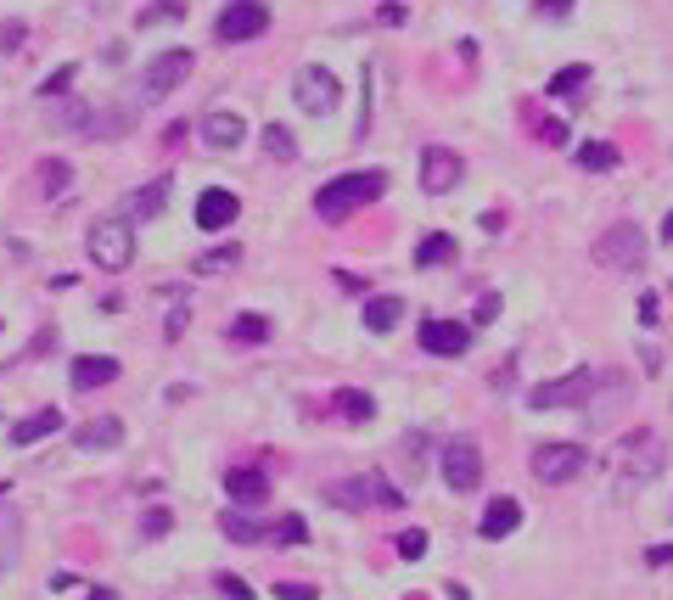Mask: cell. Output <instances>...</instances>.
Returning <instances> with one entry per match:
<instances>
[{
  "instance_id": "cell-42",
  "label": "cell",
  "mask_w": 673,
  "mask_h": 600,
  "mask_svg": "<svg viewBox=\"0 0 673 600\" xmlns=\"http://www.w3.org/2000/svg\"><path fill=\"white\" fill-rule=\"evenodd\" d=\"M219 589H225L230 600H253V584H242V578H219Z\"/></svg>"
},
{
  "instance_id": "cell-44",
  "label": "cell",
  "mask_w": 673,
  "mask_h": 600,
  "mask_svg": "<svg viewBox=\"0 0 673 600\" xmlns=\"http://www.w3.org/2000/svg\"><path fill=\"white\" fill-rule=\"evenodd\" d=\"M533 6H539L545 17H567V12H573V0H533Z\"/></svg>"
},
{
  "instance_id": "cell-19",
  "label": "cell",
  "mask_w": 673,
  "mask_h": 600,
  "mask_svg": "<svg viewBox=\"0 0 673 600\" xmlns=\"http://www.w3.org/2000/svg\"><path fill=\"white\" fill-rule=\"evenodd\" d=\"M522 528V505H516V494H500V500H488L483 522H477V533L483 539H505V533Z\"/></svg>"
},
{
  "instance_id": "cell-35",
  "label": "cell",
  "mask_w": 673,
  "mask_h": 600,
  "mask_svg": "<svg viewBox=\"0 0 673 600\" xmlns=\"http://www.w3.org/2000/svg\"><path fill=\"white\" fill-rule=\"evenodd\" d=\"M264 152H270V158H281V163L298 158V141H292V129H287V124H270V129H264Z\"/></svg>"
},
{
  "instance_id": "cell-7",
  "label": "cell",
  "mask_w": 673,
  "mask_h": 600,
  "mask_svg": "<svg viewBox=\"0 0 673 600\" xmlns=\"http://www.w3.org/2000/svg\"><path fill=\"white\" fill-rule=\"evenodd\" d=\"M589 393H595V371H589V365H578V371H567V376L539 382L528 393V404H533V410H561V404H589Z\"/></svg>"
},
{
  "instance_id": "cell-5",
  "label": "cell",
  "mask_w": 673,
  "mask_h": 600,
  "mask_svg": "<svg viewBox=\"0 0 673 600\" xmlns=\"http://www.w3.org/2000/svg\"><path fill=\"white\" fill-rule=\"evenodd\" d=\"M595 264H606V270H640L645 264V230L640 225H612V230H601V242H595Z\"/></svg>"
},
{
  "instance_id": "cell-28",
  "label": "cell",
  "mask_w": 673,
  "mask_h": 600,
  "mask_svg": "<svg viewBox=\"0 0 673 600\" xmlns=\"http://www.w3.org/2000/svg\"><path fill=\"white\" fill-rule=\"evenodd\" d=\"M404 320V298H371L365 303V331H393Z\"/></svg>"
},
{
  "instance_id": "cell-11",
  "label": "cell",
  "mask_w": 673,
  "mask_h": 600,
  "mask_svg": "<svg viewBox=\"0 0 673 600\" xmlns=\"http://www.w3.org/2000/svg\"><path fill=\"white\" fill-rule=\"evenodd\" d=\"M444 483L455 488V494H472V488L483 483V455H477L472 438H449L444 443Z\"/></svg>"
},
{
  "instance_id": "cell-47",
  "label": "cell",
  "mask_w": 673,
  "mask_h": 600,
  "mask_svg": "<svg viewBox=\"0 0 673 600\" xmlns=\"http://www.w3.org/2000/svg\"><path fill=\"white\" fill-rule=\"evenodd\" d=\"M640 320H645V326L657 320V292H645V298H640Z\"/></svg>"
},
{
  "instance_id": "cell-27",
  "label": "cell",
  "mask_w": 673,
  "mask_h": 600,
  "mask_svg": "<svg viewBox=\"0 0 673 600\" xmlns=\"http://www.w3.org/2000/svg\"><path fill=\"white\" fill-rule=\"evenodd\" d=\"M449 258H455V236H444V230L421 236V247H416V264H421V270H438V264H449Z\"/></svg>"
},
{
  "instance_id": "cell-36",
  "label": "cell",
  "mask_w": 673,
  "mask_h": 600,
  "mask_svg": "<svg viewBox=\"0 0 673 600\" xmlns=\"http://www.w3.org/2000/svg\"><path fill=\"white\" fill-rule=\"evenodd\" d=\"M584 85H589V68H584V62H573V68H561L556 79H550V96H578Z\"/></svg>"
},
{
  "instance_id": "cell-10",
  "label": "cell",
  "mask_w": 673,
  "mask_h": 600,
  "mask_svg": "<svg viewBox=\"0 0 673 600\" xmlns=\"http://www.w3.org/2000/svg\"><path fill=\"white\" fill-rule=\"evenodd\" d=\"M337 73H326V68H303L298 79H292V101H298L309 118H326V113H337Z\"/></svg>"
},
{
  "instance_id": "cell-6",
  "label": "cell",
  "mask_w": 673,
  "mask_h": 600,
  "mask_svg": "<svg viewBox=\"0 0 673 600\" xmlns=\"http://www.w3.org/2000/svg\"><path fill=\"white\" fill-rule=\"evenodd\" d=\"M191 68H197V57H191L186 45H174V51L152 57V62H146V73H141V96L158 101V96H169V90H180L191 79Z\"/></svg>"
},
{
  "instance_id": "cell-17",
  "label": "cell",
  "mask_w": 673,
  "mask_h": 600,
  "mask_svg": "<svg viewBox=\"0 0 673 600\" xmlns=\"http://www.w3.org/2000/svg\"><path fill=\"white\" fill-rule=\"evenodd\" d=\"M225 494L236 505H264V500H270V477L258 472V466H230V472H225Z\"/></svg>"
},
{
  "instance_id": "cell-33",
  "label": "cell",
  "mask_w": 673,
  "mask_h": 600,
  "mask_svg": "<svg viewBox=\"0 0 673 600\" xmlns=\"http://www.w3.org/2000/svg\"><path fill=\"white\" fill-rule=\"evenodd\" d=\"M186 17V0H152L141 12V29H158V23H180Z\"/></svg>"
},
{
  "instance_id": "cell-13",
  "label": "cell",
  "mask_w": 673,
  "mask_h": 600,
  "mask_svg": "<svg viewBox=\"0 0 673 600\" xmlns=\"http://www.w3.org/2000/svg\"><path fill=\"white\" fill-rule=\"evenodd\" d=\"M421 348L438 359H455L472 348V326H460V320H421Z\"/></svg>"
},
{
  "instance_id": "cell-15",
  "label": "cell",
  "mask_w": 673,
  "mask_h": 600,
  "mask_svg": "<svg viewBox=\"0 0 673 600\" xmlns=\"http://www.w3.org/2000/svg\"><path fill=\"white\" fill-rule=\"evenodd\" d=\"M236 214H242V202H236V191H225V186H208V191L197 197V225H202V230L236 225Z\"/></svg>"
},
{
  "instance_id": "cell-43",
  "label": "cell",
  "mask_w": 673,
  "mask_h": 600,
  "mask_svg": "<svg viewBox=\"0 0 673 600\" xmlns=\"http://www.w3.org/2000/svg\"><path fill=\"white\" fill-rule=\"evenodd\" d=\"M12 45H23V23H0V51H12Z\"/></svg>"
},
{
  "instance_id": "cell-30",
  "label": "cell",
  "mask_w": 673,
  "mask_h": 600,
  "mask_svg": "<svg viewBox=\"0 0 673 600\" xmlns=\"http://www.w3.org/2000/svg\"><path fill=\"white\" fill-rule=\"evenodd\" d=\"M230 343H242V348L270 343V320H264V315H236V320H230Z\"/></svg>"
},
{
  "instance_id": "cell-22",
  "label": "cell",
  "mask_w": 673,
  "mask_h": 600,
  "mask_svg": "<svg viewBox=\"0 0 673 600\" xmlns=\"http://www.w3.org/2000/svg\"><path fill=\"white\" fill-rule=\"evenodd\" d=\"M51 432H62V415L57 410H34V415H23L6 438L17 443V449H29V443H40V438H51Z\"/></svg>"
},
{
  "instance_id": "cell-16",
  "label": "cell",
  "mask_w": 673,
  "mask_h": 600,
  "mask_svg": "<svg viewBox=\"0 0 673 600\" xmlns=\"http://www.w3.org/2000/svg\"><path fill=\"white\" fill-rule=\"evenodd\" d=\"M197 135H202V146H214V152H230V146H242V141H247V118H236V113H202Z\"/></svg>"
},
{
  "instance_id": "cell-41",
  "label": "cell",
  "mask_w": 673,
  "mask_h": 600,
  "mask_svg": "<svg viewBox=\"0 0 673 600\" xmlns=\"http://www.w3.org/2000/svg\"><path fill=\"white\" fill-rule=\"evenodd\" d=\"M275 595H281V600H315L320 589L315 584H275Z\"/></svg>"
},
{
  "instance_id": "cell-9",
  "label": "cell",
  "mask_w": 673,
  "mask_h": 600,
  "mask_svg": "<svg viewBox=\"0 0 673 600\" xmlns=\"http://www.w3.org/2000/svg\"><path fill=\"white\" fill-rule=\"evenodd\" d=\"M584 466H589L584 443H539L533 449V477L539 483H573Z\"/></svg>"
},
{
  "instance_id": "cell-23",
  "label": "cell",
  "mask_w": 673,
  "mask_h": 600,
  "mask_svg": "<svg viewBox=\"0 0 673 600\" xmlns=\"http://www.w3.org/2000/svg\"><path fill=\"white\" fill-rule=\"evenodd\" d=\"M34 186H40V197H68L73 191V163L68 158H45L40 169H34Z\"/></svg>"
},
{
  "instance_id": "cell-38",
  "label": "cell",
  "mask_w": 673,
  "mask_h": 600,
  "mask_svg": "<svg viewBox=\"0 0 673 600\" xmlns=\"http://www.w3.org/2000/svg\"><path fill=\"white\" fill-rule=\"evenodd\" d=\"M399 556H404V561H421V556H427V533H421V528L399 533Z\"/></svg>"
},
{
  "instance_id": "cell-45",
  "label": "cell",
  "mask_w": 673,
  "mask_h": 600,
  "mask_svg": "<svg viewBox=\"0 0 673 600\" xmlns=\"http://www.w3.org/2000/svg\"><path fill=\"white\" fill-rule=\"evenodd\" d=\"M180 337H186V303L169 315V343H180Z\"/></svg>"
},
{
  "instance_id": "cell-48",
  "label": "cell",
  "mask_w": 673,
  "mask_h": 600,
  "mask_svg": "<svg viewBox=\"0 0 673 600\" xmlns=\"http://www.w3.org/2000/svg\"><path fill=\"white\" fill-rule=\"evenodd\" d=\"M85 6H90V12H113L118 0H85Z\"/></svg>"
},
{
  "instance_id": "cell-25",
  "label": "cell",
  "mask_w": 673,
  "mask_h": 600,
  "mask_svg": "<svg viewBox=\"0 0 673 600\" xmlns=\"http://www.w3.org/2000/svg\"><path fill=\"white\" fill-rule=\"evenodd\" d=\"M337 415L354 421V427H365V421L376 415V399L365 393V387H337Z\"/></svg>"
},
{
  "instance_id": "cell-12",
  "label": "cell",
  "mask_w": 673,
  "mask_h": 600,
  "mask_svg": "<svg viewBox=\"0 0 673 600\" xmlns=\"http://www.w3.org/2000/svg\"><path fill=\"white\" fill-rule=\"evenodd\" d=\"M460 174H466L460 152H449V146H427V152H421V191H427V197H444V191H455Z\"/></svg>"
},
{
  "instance_id": "cell-21",
  "label": "cell",
  "mask_w": 673,
  "mask_h": 600,
  "mask_svg": "<svg viewBox=\"0 0 673 600\" xmlns=\"http://www.w3.org/2000/svg\"><path fill=\"white\" fill-rule=\"evenodd\" d=\"M163 202H169V180H152V186H135L124 197V219H158Z\"/></svg>"
},
{
  "instance_id": "cell-31",
  "label": "cell",
  "mask_w": 673,
  "mask_h": 600,
  "mask_svg": "<svg viewBox=\"0 0 673 600\" xmlns=\"http://www.w3.org/2000/svg\"><path fill=\"white\" fill-rule=\"evenodd\" d=\"M578 169H589V174L617 169V146L612 141H584V146H578Z\"/></svg>"
},
{
  "instance_id": "cell-24",
  "label": "cell",
  "mask_w": 673,
  "mask_h": 600,
  "mask_svg": "<svg viewBox=\"0 0 673 600\" xmlns=\"http://www.w3.org/2000/svg\"><path fill=\"white\" fill-rule=\"evenodd\" d=\"M129 129H135V113H129V107H113V113H90L85 135L90 141H113V135H129Z\"/></svg>"
},
{
  "instance_id": "cell-1",
  "label": "cell",
  "mask_w": 673,
  "mask_h": 600,
  "mask_svg": "<svg viewBox=\"0 0 673 600\" xmlns=\"http://www.w3.org/2000/svg\"><path fill=\"white\" fill-rule=\"evenodd\" d=\"M612 477H617V494L629 500L640 483H651V477H662V466H668V443H662V432H623V438L612 443Z\"/></svg>"
},
{
  "instance_id": "cell-2",
  "label": "cell",
  "mask_w": 673,
  "mask_h": 600,
  "mask_svg": "<svg viewBox=\"0 0 673 600\" xmlns=\"http://www.w3.org/2000/svg\"><path fill=\"white\" fill-rule=\"evenodd\" d=\"M382 191H387V174L382 169L337 174V180H326V186L315 191V214L326 219V225H337V219H348V214H359V208L382 202Z\"/></svg>"
},
{
  "instance_id": "cell-49",
  "label": "cell",
  "mask_w": 673,
  "mask_h": 600,
  "mask_svg": "<svg viewBox=\"0 0 673 600\" xmlns=\"http://www.w3.org/2000/svg\"><path fill=\"white\" fill-rule=\"evenodd\" d=\"M662 242H673V214H668V219H662Z\"/></svg>"
},
{
  "instance_id": "cell-37",
  "label": "cell",
  "mask_w": 673,
  "mask_h": 600,
  "mask_svg": "<svg viewBox=\"0 0 673 600\" xmlns=\"http://www.w3.org/2000/svg\"><path fill=\"white\" fill-rule=\"evenodd\" d=\"M270 539H275V544H303V539H309V522L292 511V516H281V522L270 528Z\"/></svg>"
},
{
  "instance_id": "cell-46",
  "label": "cell",
  "mask_w": 673,
  "mask_h": 600,
  "mask_svg": "<svg viewBox=\"0 0 673 600\" xmlns=\"http://www.w3.org/2000/svg\"><path fill=\"white\" fill-rule=\"evenodd\" d=\"M645 561H651V567H668V561H673V544H657V550H645Z\"/></svg>"
},
{
  "instance_id": "cell-20",
  "label": "cell",
  "mask_w": 673,
  "mask_h": 600,
  "mask_svg": "<svg viewBox=\"0 0 673 600\" xmlns=\"http://www.w3.org/2000/svg\"><path fill=\"white\" fill-rule=\"evenodd\" d=\"M73 443L79 449H118L124 443V421L118 415H96V421H85V427L73 432Z\"/></svg>"
},
{
  "instance_id": "cell-3",
  "label": "cell",
  "mask_w": 673,
  "mask_h": 600,
  "mask_svg": "<svg viewBox=\"0 0 673 600\" xmlns=\"http://www.w3.org/2000/svg\"><path fill=\"white\" fill-rule=\"evenodd\" d=\"M90 258H96L101 270H129L135 264V219L101 214L90 225Z\"/></svg>"
},
{
  "instance_id": "cell-40",
  "label": "cell",
  "mask_w": 673,
  "mask_h": 600,
  "mask_svg": "<svg viewBox=\"0 0 673 600\" xmlns=\"http://www.w3.org/2000/svg\"><path fill=\"white\" fill-rule=\"evenodd\" d=\"M169 528H174L169 511H146V516H141V533H146V539H163Z\"/></svg>"
},
{
  "instance_id": "cell-29",
  "label": "cell",
  "mask_w": 673,
  "mask_h": 600,
  "mask_svg": "<svg viewBox=\"0 0 673 600\" xmlns=\"http://www.w3.org/2000/svg\"><path fill=\"white\" fill-rule=\"evenodd\" d=\"M219 528H225V539H236V544L270 539V528H264V522H253V516H242V511H225V516H219Z\"/></svg>"
},
{
  "instance_id": "cell-26",
  "label": "cell",
  "mask_w": 673,
  "mask_h": 600,
  "mask_svg": "<svg viewBox=\"0 0 673 600\" xmlns=\"http://www.w3.org/2000/svg\"><path fill=\"white\" fill-rule=\"evenodd\" d=\"M17 550H23V516L0 511V578L17 567Z\"/></svg>"
},
{
  "instance_id": "cell-32",
  "label": "cell",
  "mask_w": 673,
  "mask_h": 600,
  "mask_svg": "<svg viewBox=\"0 0 673 600\" xmlns=\"http://www.w3.org/2000/svg\"><path fill=\"white\" fill-rule=\"evenodd\" d=\"M236 264H242V247H214V253H202L191 270L197 275H225V270H236Z\"/></svg>"
},
{
  "instance_id": "cell-8",
  "label": "cell",
  "mask_w": 673,
  "mask_h": 600,
  "mask_svg": "<svg viewBox=\"0 0 673 600\" xmlns=\"http://www.w3.org/2000/svg\"><path fill=\"white\" fill-rule=\"evenodd\" d=\"M264 29H270V6H264V0H230L225 12H219V23H214V34L225 45L258 40Z\"/></svg>"
},
{
  "instance_id": "cell-18",
  "label": "cell",
  "mask_w": 673,
  "mask_h": 600,
  "mask_svg": "<svg viewBox=\"0 0 673 600\" xmlns=\"http://www.w3.org/2000/svg\"><path fill=\"white\" fill-rule=\"evenodd\" d=\"M73 387H85V393H96V387H113L118 382V359H101V354H79L68 365Z\"/></svg>"
},
{
  "instance_id": "cell-14",
  "label": "cell",
  "mask_w": 673,
  "mask_h": 600,
  "mask_svg": "<svg viewBox=\"0 0 673 600\" xmlns=\"http://www.w3.org/2000/svg\"><path fill=\"white\" fill-rule=\"evenodd\" d=\"M634 399V382L623 371H606V376H595V393H589V421H606V415H617L623 404Z\"/></svg>"
},
{
  "instance_id": "cell-4",
  "label": "cell",
  "mask_w": 673,
  "mask_h": 600,
  "mask_svg": "<svg viewBox=\"0 0 673 600\" xmlns=\"http://www.w3.org/2000/svg\"><path fill=\"white\" fill-rule=\"evenodd\" d=\"M326 500L337 505V511H371V505H404V494L393 483H382V477L359 472V477H343V483L326 488Z\"/></svg>"
},
{
  "instance_id": "cell-34",
  "label": "cell",
  "mask_w": 673,
  "mask_h": 600,
  "mask_svg": "<svg viewBox=\"0 0 673 600\" xmlns=\"http://www.w3.org/2000/svg\"><path fill=\"white\" fill-rule=\"evenodd\" d=\"M528 124H533V135L545 146H567V118H545V113H533L528 107Z\"/></svg>"
},
{
  "instance_id": "cell-39",
  "label": "cell",
  "mask_w": 673,
  "mask_h": 600,
  "mask_svg": "<svg viewBox=\"0 0 673 600\" xmlns=\"http://www.w3.org/2000/svg\"><path fill=\"white\" fill-rule=\"evenodd\" d=\"M73 73H79L73 62H68V68H57V73H51V79L40 85V96H62V90H73Z\"/></svg>"
}]
</instances>
